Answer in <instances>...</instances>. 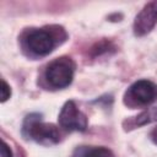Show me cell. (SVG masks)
I'll return each mask as SVG.
<instances>
[{"label": "cell", "mask_w": 157, "mask_h": 157, "mask_svg": "<svg viewBox=\"0 0 157 157\" xmlns=\"http://www.w3.org/2000/svg\"><path fill=\"white\" fill-rule=\"evenodd\" d=\"M45 78L54 88L67 87L74 78V64L67 58L52 61L45 70Z\"/></svg>", "instance_id": "obj_2"}, {"label": "cell", "mask_w": 157, "mask_h": 157, "mask_svg": "<svg viewBox=\"0 0 157 157\" xmlns=\"http://www.w3.org/2000/svg\"><path fill=\"white\" fill-rule=\"evenodd\" d=\"M152 121H157V107H152V108L144 110L135 119V124L139 126L145 125V124H150Z\"/></svg>", "instance_id": "obj_8"}, {"label": "cell", "mask_w": 157, "mask_h": 157, "mask_svg": "<svg viewBox=\"0 0 157 157\" xmlns=\"http://www.w3.org/2000/svg\"><path fill=\"white\" fill-rule=\"evenodd\" d=\"M26 43L28 49L37 55H47L55 48V38L45 29H32L27 37Z\"/></svg>", "instance_id": "obj_4"}, {"label": "cell", "mask_w": 157, "mask_h": 157, "mask_svg": "<svg viewBox=\"0 0 157 157\" xmlns=\"http://www.w3.org/2000/svg\"><path fill=\"white\" fill-rule=\"evenodd\" d=\"M72 157H115L114 153L103 146H80L77 147Z\"/></svg>", "instance_id": "obj_7"}, {"label": "cell", "mask_w": 157, "mask_h": 157, "mask_svg": "<svg viewBox=\"0 0 157 157\" xmlns=\"http://www.w3.org/2000/svg\"><path fill=\"white\" fill-rule=\"evenodd\" d=\"M128 94L139 104H151L157 99V85L148 80H139L129 87Z\"/></svg>", "instance_id": "obj_5"}, {"label": "cell", "mask_w": 157, "mask_h": 157, "mask_svg": "<svg viewBox=\"0 0 157 157\" xmlns=\"http://www.w3.org/2000/svg\"><path fill=\"white\" fill-rule=\"evenodd\" d=\"M151 139L155 144H157V128H155L152 131H151Z\"/></svg>", "instance_id": "obj_11"}, {"label": "cell", "mask_w": 157, "mask_h": 157, "mask_svg": "<svg viewBox=\"0 0 157 157\" xmlns=\"http://www.w3.org/2000/svg\"><path fill=\"white\" fill-rule=\"evenodd\" d=\"M59 124L69 131H85L87 129V118L74 101H67L59 114Z\"/></svg>", "instance_id": "obj_3"}, {"label": "cell", "mask_w": 157, "mask_h": 157, "mask_svg": "<svg viewBox=\"0 0 157 157\" xmlns=\"http://www.w3.org/2000/svg\"><path fill=\"white\" fill-rule=\"evenodd\" d=\"M1 157H12V151L10 150V147L5 141L2 142V147H1Z\"/></svg>", "instance_id": "obj_10"}, {"label": "cell", "mask_w": 157, "mask_h": 157, "mask_svg": "<svg viewBox=\"0 0 157 157\" xmlns=\"http://www.w3.org/2000/svg\"><path fill=\"white\" fill-rule=\"evenodd\" d=\"M11 96V90H10V86L6 83L5 80L1 81V102H5L10 98Z\"/></svg>", "instance_id": "obj_9"}, {"label": "cell", "mask_w": 157, "mask_h": 157, "mask_svg": "<svg viewBox=\"0 0 157 157\" xmlns=\"http://www.w3.org/2000/svg\"><path fill=\"white\" fill-rule=\"evenodd\" d=\"M157 23V1H151L136 16L134 22V32L136 36L148 33Z\"/></svg>", "instance_id": "obj_6"}, {"label": "cell", "mask_w": 157, "mask_h": 157, "mask_svg": "<svg viewBox=\"0 0 157 157\" xmlns=\"http://www.w3.org/2000/svg\"><path fill=\"white\" fill-rule=\"evenodd\" d=\"M22 131L27 137L43 145H54L60 140V134L56 126L53 124L43 123L40 114L37 113L26 117Z\"/></svg>", "instance_id": "obj_1"}]
</instances>
